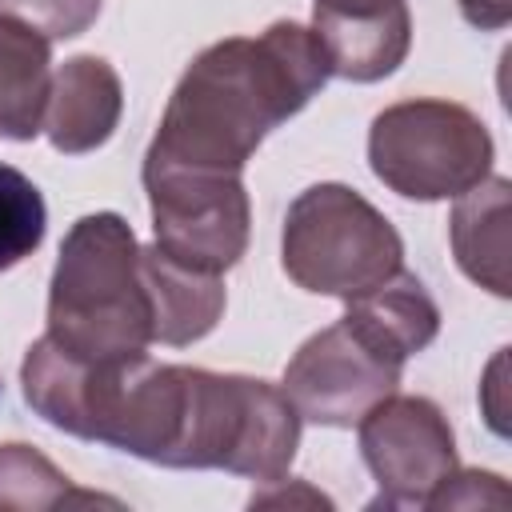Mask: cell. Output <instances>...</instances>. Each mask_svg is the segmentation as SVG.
<instances>
[{"instance_id": "cell-11", "label": "cell", "mask_w": 512, "mask_h": 512, "mask_svg": "<svg viewBox=\"0 0 512 512\" xmlns=\"http://www.w3.org/2000/svg\"><path fill=\"white\" fill-rule=\"evenodd\" d=\"M124 112V84L120 72L104 56H72L52 72L44 132L56 152L84 156L100 148Z\"/></svg>"}, {"instance_id": "cell-9", "label": "cell", "mask_w": 512, "mask_h": 512, "mask_svg": "<svg viewBox=\"0 0 512 512\" xmlns=\"http://www.w3.org/2000/svg\"><path fill=\"white\" fill-rule=\"evenodd\" d=\"M396 364L380 360L344 320L308 336L284 368V396L300 420L324 428H352L372 404L400 388Z\"/></svg>"}, {"instance_id": "cell-2", "label": "cell", "mask_w": 512, "mask_h": 512, "mask_svg": "<svg viewBox=\"0 0 512 512\" xmlns=\"http://www.w3.org/2000/svg\"><path fill=\"white\" fill-rule=\"evenodd\" d=\"M20 388L28 408L68 436L164 468L184 464L196 396V368L188 364H156L148 352L124 360H76L40 336L24 352Z\"/></svg>"}, {"instance_id": "cell-13", "label": "cell", "mask_w": 512, "mask_h": 512, "mask_svg": "<svg viewBox=\"0 0 512 512\" xmlns=\"http://www.w3.org/2000/svg\"><path fill=\"white\" fill-rule=\"evenodd\" d=\"M140 272L152 300V340L168 348L196 344L224 316V280L164 256L156 244L140 248Z\"/></svg>"}, {"instance_id": "cell-20", "label": "cell", "mask_w": 512, "mask_h": 512, "mask_svg": "<svg viewBox=\"0 0 512 512\" xmlns=\"http://www.w3.org/2000/svg\"><path fill=\"white\" fill-rule=\"evenodd\" d=\"M456 4H460V16L484 32H500L512 20V0H456Z\"/></svg>"}, {"instance_id": "cell-18", "label": "cell", "mask_w": 512, "mask_h": 512, "mask_svg": "<svg viewBox=\"0 0 512 512\" xmlns=\"http://www.w3.org/2000/svg\"><path fill=\"white\" fill-rule=\"evenodd\" d=\"M0 12L24 20L48 40H72L92 28L100 16V0H0Z\"/></svg>"}, {"instance_id": "cell-16", "label": "cell", "mask_w": 512, "mask_h": 512, "mask_svg": "<svg viewBox=\"0 0 512 512\" xmlns=\"http://www.w3.org/2000/svg\"><path fill=\"white\" fill-rule=\"evenodd\" d=\"M72 504H116V500L80 492L32 444H0V512H48Z\"/></svg>"}, {"instance_id": "cell-4", "label": "cell", "mask_w": 512, "mask_h": 512, "mask_svg": "<svg viewBox=\"0 0 512 512\" xmlns=\"http://www.w3.org/2000/svg\"><path fill=\"white\" fill-rule=\"evenodd\" d=\"M280 264L296 288L352 300L404 268V240L356 188L312 184L288 204Z\"/></svg>"}, {"instance_id": "cell-12", "label": "cell", "mask_w": 512, "mask_h": 512, "mask_svg": "<svg viewBox=\"0 0 512 512\" xmlns=\"http://www.w3.org/2000/svg\"><path fill=\"white\" fill-rule=\"evenodd\" d=\"M344 324L388 364L404 368L408 356L424 352L436 332H440V308L432 300V292L424 288V280H416L412 272H396L384 284L344 300Z\"/></svg>"}, {"instance_id": "cell-6", "label": "cell", "mask_w": 512, "mask_h": 512, "mask_svg": "<svg viewBox=\"0 0 512 512\" xmlns=\"http://www.w3.org/2000/svg\"><path fill=\"white\" fill-rule=\"evenodd\" d=\"M300 448V412L280 384L196 368L184 468H224L260 484L288 476Z\"/></svg>"}, {"instance_id": "cell-14", "label": "cell", "mask_w": 512, "mask_h": 512, "mask_svg": "<svg viewBox=\"0 0 512 512\" xmlns=\"http://www.w3.org/2000/svg\"><path fill=\"white\" fill-rule=\"evenodd\" d=\"M508 220H512V184L504 176H484L476 188L460 192L452 220H448V236H452L460 272L500 300L512 296Z\"/></svg>"}, {"instance_id": "cell-15", "label": "cell", "mask_w": 512, "mask_h": 512, "mask_svg": "<svg viewBox=\"0 0 512 512\" xmlns=\"http://www.w3.org/2000/svg\"><path fill=\"white\" fill-rule=\"evenodd\" d=\"M52 88V40L0 12V136L36 140Z\"/></svg>"}, {"instance_id": "cell-1", "label": "cell", "mask_w": 512, "mask_h": 512, "mask_svg": "<svg viewBox=\"0 0 512 512\" xmlns=\"http://www.w3.org/2000/svg\"><path fill=\"white\" fill-rule=\"evenodd\" d=\"M328 76L316 32L296 20H276L260 36L216 40L176 80L144 156L240 176L260 140L296 116Z\"/></svg>"}, {"instance_id": "cell-19", "label": "cell", "mask_w": 512, "mask_h": 512, "mask_svg": "<svg viewBox=\"0 0 512 512\" xmlns=\"http://www.w3.org/2000/svg\"><path fill=\"white\" fill-rule=\"evenodd\" d=\"M496 484H504L496 472H452V476L428 496L424 508H460V504H484V500L504 504L500 496H484V488H496Z\"/></svg>"}, {"instance_id": "cell-5", "label": "cell", "mask_w": 512, "mask_h": 512, "mask_svg": "<svg viewBox=\"0 0 512 512\" xmlns=\"http://www.w3.org/2000/svg\"><path fill=\"white\" fill-rule=\"evenodd\" d=\"M368 164L404 200H456L492 176V132L456 100H400L372 120Z\"/></svg>"}, {"instance_id": "cell-17", "label": "cell", "mask_w": 512, "mask_h": 512, "mask_svg": "<svg viewBox=\"0 0 512 512\" xmlns=\"http://www.w3.org/2000/svg\"><path fill=\"white\" fill-rule=\"evenodd\" d=\"M48 228L40 188L12 164H0V272L28 260Z\"/></svg>"}, {"instance_id": "cell-3", "label": "cell", "mask_w": 512, "mask_h": 512, "mask_svg": "<svg viewBox=\"0 0 512 512\" xmlns=\"http://www.w3.org/2000/svg\"><path fill=\"white\" fill-rule=\"evenodd\" d=\"M44 336L76 360L144 356L156 344L140 244L124 216L88 212L68 228L48 284Z\"/></svg>"}, {"instance_id": "cell-7", "label": "cell", "mask_w": 512, "mask_h": 512, "mask_svg": "<svg viewBox=\"0 0 512 512\" xmlns=\"http://www.w3.org/2000/svg\"><path fill=\"white\" fill-rule=\"evenodd\" d=\"M156 248L200 272H228L248 252L252 204L236 172L176 168L144 156Z\"/></svg>"}, {"instance_id": "cell-10", "label": "cell", "mask_w": 512, "mask_h": 512, "mask_svg": "<svg viewBox=\"0 0 512 512\" xmlns=\"http://www.w3.org/2000/svg\"><path fill=\"white\" fill-rule=\"evenodd\" d=\"M312 32L332 76L356 84L392 76L412 48L404 0H312Z\"/></svg>"}, {"instance_id": "cell-8", "label": "cell", "mask_w": 512, "mask_h": 512, "mask_svg": "<svg viewBox=\"0 0 512 512\" xmlns=\"http://www.w3.org/2000/svg\"><path fill=\"white\" fill-rule=\"evenodd\" d=\"M360 456L380 488L376 504L424 508L428 496L456 472V436L448 416L428 396H384L360 420Z\"/></svg>"}]
</instances>
